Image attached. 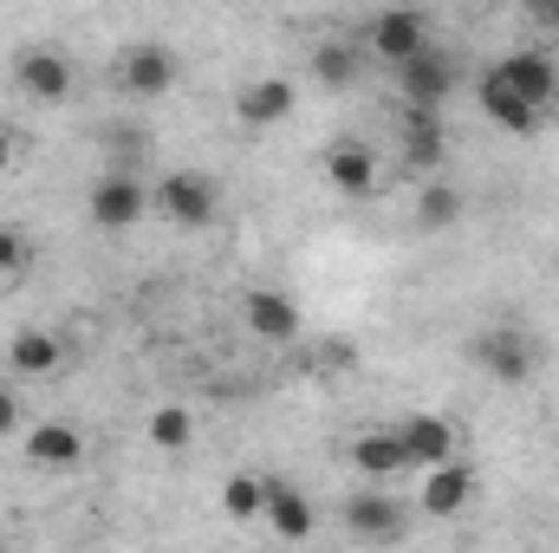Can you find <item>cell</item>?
Masks as SVG:
<instances>
[{"label":"cell","instance_id":"8fae6325","mask_svg":"<svg viewBox=\"0 0 559 553\" xmlns=\"http://www.w3.org/2000/svg\"><path fill=\"white\" fill-rule=\"evenodd\" d=\"M176 72H182L176 52H169V46H150V39L118 59V85H124L131 98H163V92L176 85Z\"/></svg>","mask_w":559,"mask_h":553},{"label":"cell","instance_id":"2e32d148","mask_svg":"<svg viewBox=\"0 0 559 553\" xmlns=\"http://www.w3.org/2000/svg\"><path fill=\"white\" fill-rule=\"evenodd\" d=\"M26 462L46 469V475H66V469L85 462V436L72 423H33L26 430Z\"/></svg>","mask_w":559,"mask_h":553},{"label":"cell","instance_id":"83f0119b","mask_svg":"<svg viewBox=\"0 0 559 553\" xmlns=\"http://www.w3.org/2000/svg\"><path fill=\"white\" fill-rule=\"evenodd\" d=\"M547 13H554V26H559V7H547Z\"/></svg>","mask_w":559,"mask_h":553},{"label":"cell","instance_id":"7a4b0ae2","mask_svg":"<svg viewBox=\"0 0 559 553\" xmlns=\"http://www.w3.org/2000/svg\"><path fill=\"white\" fill-rule=\"evenodd\" d=\"M475 358H481V372H488L495 385H527L534 365H540V339H534L527 326L501 319V326H488V332L475 339Z\"/></svg>","mask_w":559,"mask_h":553},{"label":"cell","instance_id":"ac0fdd59","mask_svg":"<svg viewBox=\"0 0 559 553\" xmlns=\"http://www.w3.org/2000/svg\"><path fill=\"white\" fill-rule=\"evenodd\" d=\"M261 521L274 528L280 541H312V528H319L306 489H293V482H280V475H267V515H261Z\"/></svg>","mask_w":559,"mask_h":553},{"label":"cell","instance_id":"4fadbf2b","mask_svg":"<svg viewBox=\"0 0 559 553\" xmlns=\"http://www.w3.org/2000/svg\"><path fill=\"white\" fill-rule=\"evenodd\" d=\"M345 528H352L358 541H397V534H404V502H397L391 489H358V495L345 502Z\"/></svg>","mask_w":559,"mask_h":553},{"label":"cell","instance_id":"30bf717a","mask_svg":"<svg viewBox=\"0 0 559 553\" xmlns=\"http://www.w3.org/2000/svg\"><path fill=\"white\" fill-rule=\"evenodd\" d=\"M429 46H436V39H429V13L397 7V13H378V20H371V52L391 59V66H411V59L429 52Z\"/></svg>","mask_w":559,"mask_h":553},{"label":"cell","instance_id":"4316f807","mask_svg":"<svg viewBox=\"0 0 559 553\" xmlns=\"http://www.w3.org/2000/svg\"><path fill=\"white\" fill-rule=\"evenodd\" d=\"M13 156H20V143H13V125H0V176L13 169Z\"/></svg>","mask_w":559,"mask_h":553},{"label":"cell","instance_id":"d4e9b609","mask_svg":"<svg viewBox=\"0 0 559 553\" xmlns=\"http://www.w3.org/2000/svg\"><path fill=\"white\" fill-rule=\"evenodd\" d=\"M26 261H33V242H26L20 228L0 222V280H20L26 274Z\"/></svg>","mask_w":559,"mask_h":553},{"label":"cell","instance_id":"e0dca14e","mask_svg":"<svg viewBox=\"0 0 559 553\" xmlns=\"http://www.w3.org/2000/svg\"><path fill=\"white\" fill-rule=\"evenodd\" d=\"M352 469H358L371 489H384L391 475H404V469H411V456H404L397 430H365V436H352Z\"/></svg>","mask_w":559,"mask_h":553},{"label":"cell","instance_id":"3957f363","mask_svg":"<svg viewBox=\"0 0 559 553\" xmlns=\"http://www.w3.org/2000/svg\"><path fill=\"white\" fill-rule=\"evenodd\" d=\"M85 215L98 228H138L143 215H150V189H143L138 176H124V169H105L92 183V196H85Z\"/></svg>","mask_w":559,"mask_h":553},{"label":"cell","instance_id":"52a82bcc","mask_svg":"<svg viewBox=\"0 0 559 553\" xmlns=\"http://www.w3.org/2000/svg\"><path fill=\"white\" fill-rule=\"evenodd\" d=\"M13 85H20L33 105H59V98H72V59L52 52V46H26V52L13 59Z\"/></svg>","mask_w":559,"mask_h":553},{"label":"cell","instance_id":"7c38bea8","mask_svg":"<svg viewBox=\"0 0 559 553\" xmlns=\"http://www.w3.org/2000/svg\"><path fill=\"white\" fill-rule=\"evenodd\" d=\"M325 183L345 196H371L378 189V150L365 138H332L325 143Z\"/></svg>","mask_w":559,"mask_h":553},{"label":"cell","instance_id":"8992f818","mask_svg":"<svg viewBox=\"0 0 559 553\" xmlns=\"http://www.w3.org/2000/svg\"><path fill=\"white\" fill-rule=\"evenodd\" d=\"M397 430V443H404V456H411V469H442V462H455V423L436 411H411L391 423Z\"/></svg>","mask_w":559,"mask_h":553},{"label":"cell","instance_id":"603a6c76","mask_svg":"<svg viewBox=\"0 0 559 553\" xmlns=\"http://www.w3.org/2000/svg\"><path fill=\"white\" fill-rule=\"evenodd\" d=\"M417 222L423 228H455V222H462V196H455L449 183H429L417 196Z\"/></svg>","mask_w":559,"mask_h":553},{"label":"cell","instance_id":"484cf974","mask_svg":"<svg viewBox=\"0 0 559 553\" xmlns=\"http://www.w3.org/2000/svg\"><path fill=\"white\" fill-rule=\"evenodd\" d=\"M20 430V398H13V385H0V436H13Z\"/></svg>","mask_w":559,"mask_h":553},{"label":"cell","instance_id":"277c9868","mask_svg":"<svg viewBox=\"0 0 559 553\" xmlns=\"http://www.w3.org/2000/svg\"><path fill=\"white\" fill-rule=\"evenodd\" d=\"M397 85H404V105L411 111H442L449 92H455V52H442V46L417 52L411 66H397Z\"/></svg>","mask_w":559,"mask_h":553},{"label":"cell","instance_id":"cb8c5ba5","mask_svg":"<svg viewBox=\"0 0 559 553\" xmlns=\"http://www.w3.org/2000/svg\"><path fill=\"white\" fill-rule=\"evenodd\" d=\"M312 72H319V85H332V92H345V85L358 79V52L332 39V46H319V52H312Z\"/></svg>","mask_w":559,"mask_h":553},{"label":"cell","instance_id":"5b68a950","mask_svg":"<svg viewBox=\"0 0 559 553\" xmlns=\"http://www.w3.org/2000/svg\"><path fill=\"white\" fill-rule=\"evenodd\" d=\"M501 79L521 92V105L527 111H554L559 105V66H554V52H540V46H521V52H508L501 59Z\"/></svg>","mask_w":559,"mask_h":553},{"label":"cell","instance_id":"6da1fadb","mask_svg":"<svg viewBox=\"0 0 559 553\" xmlns=\"http://www.w3.org/2000/svg\"><path fill=\"white\" fill-rule=\"evenodd\" d=\"M150 209H156L163 222H176V228H209L215 209H222V189H215V176H202V169H169V176L156 183Z\"/></svg>","mask_w":559,"mask_h":553},{"label":"cell","instance_id":"9a60e30c","mask_svg":"<svg viewBox=\"0 0 559 553\" xmlns=\"http://www.w3.org/2000/svg\"><path fill=\"white\" fill-rule=\"evenodd\" d=\"M7 365H13L20 378H59V372H66V339H59V332H39V326H20V332L7 339Z\"/></svg>","mask_w":559,"mask_h":553},{"label":"cell","instance_id":"d6986e66","mask_svg":"<svg viewBox=\"0 0 559 553\" xmlns=\"http://www.w3.org/2000/svg\"><path fill=\"white\" fill-rule=\"evenodd\" d=\"M481 111H488L501 131H514V138H534V131L547 125L540 111H527V105H521V92L501 79V66H488V72H481Z\"/></svg>","mask_w":559,"mask_h":553},{"label":"cell","instance_id":"7402d4cb","mask_svg":"<svg viewBox=\"0 0 559 553\" xmlns=\"http://www.w3.org/2000/svg\"><path fill=\"white\" fill-rule=\"evenodd\" d=\"M150 443L156 449H189L195 443V416L182 411V404H156L150 411Z\"/></svg>","mask_w":559,"mask_h":553},{"label":"cell","instance_id":"9c48e42d","mask_svg":"<svg viewBox=\"0 0 559 553\" xmlns=\"http://www.w3.org/2000/svg\"><path fill=\"white\" fill-rule=\"evenodd\" d=\"M241 319H248V332L267 339V345H293V339H299V306H293V293H280V286H248V293H241Z\"/></svg>","mask_w":559,"mask_h":553},{"label":"cell","instance_id":"ffe728a7","mask_svg":"<svg viewBox=\"0 0 559 553\" xmlns=\"http://www.w3.org/2000/svg\"><path fill=\"white\" fill-rule=\"evenodd\" d=\"M222 508H228V521H261V515H267V475L235 469V475L222 482Z\"/></svg>","mask_w":559,"mask_h":553},{"label":"cell","instance_id":"ba28073f","mask_svg":"<svg viewBox=\"0 0 559 553\" xmlns=\"http://www.w3.org/2000/svg\"><path fill=\"white\" fill-rule=\"evenodd\" d=\"M293 105H299V85H293V79H280V72H267V79H248V85L235 92V118H241L248 131L286 125V118H293Z\"/></svg>","mask_w":559,"mask_h":553},{"label":"cell","instance_id":"5bb4252c","mask_svg":"<svg viewBox=\"0 0 559 553\" xmlns=\"http://www.w3.org/2000/svg\"><path fill=\"white\" fill-rule=\"evenodd\" d=\"M468 502H475V469H468L462 456L423 475V495H417V508L429 515V521H449V515H462Z\"/></svg>","mask_w":559,"mask_h":553},{"label":"cell","instance_id":"44dd1931","mask_svg":"<svg viewBox=\"0 0 559 553\" xmlns=\"http://www.w3.org/2000/svg\"><path fill=\"white\" fill-rule=\"evenodd\" d=\"M404 150H411V163H436L442 150H449V131H442V111H404Z\"/></svg>","mask_w":559,"mask_h":553}]
</instances>
